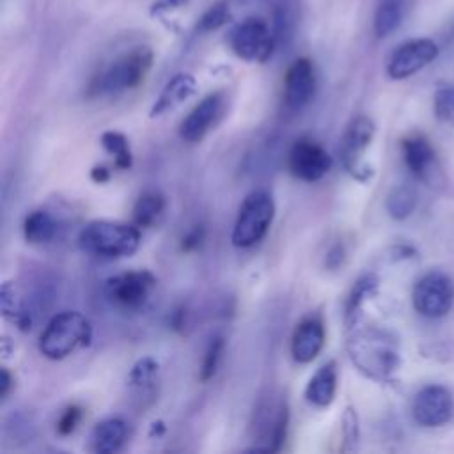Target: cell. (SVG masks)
Listing matches in <instances>:
<instances>
[{
    "label": "cell",
    "mask_w": 454,
    "mask_h": 454,
    "mask_svg": "<svg viewBox=\"0 0 454 454\" xmlns=\"http://www.w3.org/2000/svg\"><path fill=\"white\" fill-rule=\"evenodd\" d=\"M335 390H337V369L333 362H326L309 380L305 388V397L309 403L316 406H328L335 397Z\"/></svg>",
    "instance_id": "ffe728a7"
},
{
    "label": "cell",
    "mask_w": 454,
    "mask_h": 454,
    "mask_svg": "<svg viewBox=\"0 0 454 454\" xmlns=\"http://www.w3.org/2000/svg\"><path fill=\"white\" fill-rule=\"evenodd\" d=\"M204 241V229L200 225L193 227L184 238H183V250L190 252V250H195L200 247V243Z\"/></svg>",
    "instance_id": "1f68e13d"
},
{
    "label": "cell",
    "mask_w": 454,
    "mask_h": 454,
    "mask_svg": "<svg viewBox=\"0 0 454 454\" xmlns=\"http://www.w3.org/2000/svg\"><path fill=\"white\" fill-rule=\"evenodd\" d=\"M92 337L89 319L78 310L55 314L39 337V351L50 360H62L76 349L87 346Z\"/></svg>",
    "instance_id": "7a4b0ae2"
},
{
    "label": "cell",
    "mask_w": 454,
    "mask_h": 454,
    "mask_svg": "<svg viewBox=\"0 0 454 454\" xmlns=\"http://www.w3.org/2000/svg\"><path fill=\"white\" fill-rule=\"evenodd\" d=\"M349 355L353 362L367 376L388 381L399 369V349L395 339L378 328H367L355 333L349 340Z\"/></svg>",
    "instance_id": "6da1fadb"
},
{
    "label": "cell",
    "mask_w": 454,
    "mask_h": 454,
    "mask_svg": "<svg viewBox=\"0 0 454 454\" xmlns=\"http://www.w3.org/2000/svg\"><path fill=\"white\" fill-rule=\"evenodd\" d=\"M78 245L83 252L99 257H124L138 248L140 231L122 222L92 220L82 227Z\"/></svg>",
    "instance_id": "3957f363"
},
{
    "label": "cell",
    "mask_w": 454,
    "mask_h": 454,
    "mask_svg": "<svg viewBox=\"0 0 454 454\" xmlns=\"http://www.w3.org/2000/svg\"><path fill=\"white\" fill-rule=\"evenodd\" d=\"M401 153L408 170L420 181L433 183L440 174V165L431 142L420 135L411 133L401 140Z\"/></svg>",
    "instance_id": "9a60e30c"
},
{
    "label": "cell",
    "mask_w": 454,
    "mask_h": 454,
    "mask_svg": "<svg viewBox=\"0 0 454 454\" xmlns=\"http://www.w3.org/2000/svg\"><path fill=\"white\" fill-rule=\"evenodd\" d=\"M438 57V44L433 39L419 37L410 39L397 46L388 62H387V74L392 80H404L422 67L431 64Z\"/></svg>",
    "instance_id": "30bf717a"
},
{
    "label": "cell",
    "mask_w": 454,
    "mask_h": 454,
    "mask_svg": "<svg viewBox=\"0 0 454 454\" xmlns=\"http://www.w3.org/2000/svg\"><path fill=\"white\" fill-rule=\"evenodd\" d=\"M287 167L294 177L314 183L328 174L332 158L326 149L312 138H298L287 153Z\"/></svg>",
    "instance_id": "4fadbf2b"
},
{
    "label": "cell",
    "mask_w": 454,
    "mask_h": 454,
    "mask_svg": "<svg viewBox=\"0 0 454 454\" xmlns=\"http://www.w3.org/2000/svg\"><path fill=\"white\" fill-rule=\"evenodd\" d=\"M239 2L241 0H218L204 12V16L199 21V28L202 32L218 30L220 27H223L234 18L236 9L239 7Z\"/></svg>",
    "instance_id": "cb8c5ba5"
},
{
    "label": "cell",
    "mask_w": 454,
    "mask_h": 454,
    "mask_svg": "<svg viewBox=\"0 0 454 454\" xmlns=\"http://www.w3.org/2000/svg\"><path fill=\"white\" fill-rule=\"evenodd\" d=\"M316 92L314 64L307 57L293 60L284 76V105L291 112L305 108Z\"/></svg>",
    "instance_id": "5bb4252c"
},
{
    "label": "cell",
    "mask_w": 454,
    "mask_h": 454,
    "mask_svg": "<svg viewBox=\"0 0 454 454\" xmlns=\"http://www.w3.org/2000/svg\"><path fill=\"white\" fill-rule=\"evenodd\" d=\"M223 348H225L223 337H213V339H211V342H209L207 348H206L204 358H202V365H200V381H207V380H211V378L216 374L218 365H220V362H222Z\"/></svg>",
    "instance_id": "f1b7e54d"
},
{
    "label": "cell",
    "mask_w": 454,
    "mask_h": 454,
    "mask_svg": "<svg viewBox=\"0 0 454 454\" xmlns=\"http://www.w3.org/2000/svg\"><path fill=\"white\" fill-rule=\"evenodd\" d=\"M128 436V426L121 419H106L99 422L92 431V450L98 454L117 452Z\"/></svg>",
    "instance_id": "44dd1931"
},
{
    "label": "cell",
    "mask_w": 454,
    "mask_h": 454,
    "mask_svg": "<svg viewBox=\"0 0 454 454\" xmlns=\"http://www.w3.org/2000/svg\"><path fill=\"white\" fill-rule=\"evenodd\" d=\"M273 216L275 204L270 193L262 190L248 193L238 209V216L231 234L232 245L238 248H248L259 243L266 236Z\"/></svg>",
    "instance_id": "5b68a950"
},
{
    "label": "cell",
    "mask_w": 454,
    "mask_h": 454,
    "mask_svg": "<svg viewBox=\"0 0 454 454\" xmlns=\"http://www.w3.org/2000/svg\"><path fill=\"white\" fill-rule=\"evenodd\" d=\"M411 413L417 424L440 427L454 417V397L450 390L442 385H427L415 394Z\"/></svg>",
    "instance_id": "8fae6325"
},
{
    "label": "cell",
    "mask_w": 454,
    "mask_h": 454,
    "mask_svg": "<svg viewBox=\"0 0 454 454\" xmlns=\"http://www.w3.org/2000/svg\"><path fill=\"white\" fill-rule=\"evenodd\" d=\"M153 64V53L145 46L133 48L106 64L92 80L94 94H121L138 87Z\"/></svg>",
    "instance_id": "277c9868"
},
{
    "label": "cell",
    "mask_w": 454,
    "mask_h": 454,
    "mask_svg": "<svg viewBox=\"0 0 454 454\" xmlns=\"http://www.w3.org/2000/svg\"><path fill=\"white\" fill-rule=\"evenodd\" d=\"M376 287V280L372 277H364L356 282L351 296H349V301H348V317H353L358 310H360V305L362 301L374 291Z\"/></svg>",
    "instance_id": "f546056e"
},
{
    "label": "cell",
    "mask_w": 454,
    "mask_h": 454,
    "mask_svg": "<svg viewBox=\"0 0 454 454\" xmlns=\"http://www.w3.org/2000/svg\"><path fill=\"white\" fill-rule=\"evenodd\" d=\"M11 387H12V378H11L9 371L4 369L2 371V378H0V395H2V399H5L9 395Z\"/></svg>",
    "instance_id": "d6a6232c"
},
{
    "label": "cell",
    "mask_w": 454,
    "mask_h": 454,
    "mask_svg": "<svg viewBox=\"0 0 454 454\" xmlns=\"http://www.w3.org/2000/svg\"><path fill=\"white\" fill-rule=\"evenodd\" d=\"M415 310L424 317H443L454 305V282L452 278L438 270L422 275L411 293Z\"/></svg>",
    "instance_id": "ba28073f"
},
{
    "label": "cell",
    "mask_w": 454,
    "mask_h": 454,
    "mask_svg": "<svg viewBox=\"0 0 454 454\" xmlns=\"http://www.w3.org/2000/svg\"><path fill=\"white\" fill-rule=\"evenodd\" d=\"M277 32L262 18H245L229 34L232 51L247 62H266L277 44Z\"/></svg>",
    "instance_id": "52a82bcc"
},
{
    "label": "cell",
    "mask_w": 454,
    "mask_h": 454,
    "mask_svg": "<svg viewBox=\"0 0 454 454\" xmlns=\"http://www.w3.org/2000/svg\"><path fill=\"white\" fill-rule=\"evenodd\" d=\"M80 420H82V408L80 406H67L64 411H62V415L59 417V420H57V431H59V434H62V436H67V434H71L76 427H78V424H80Z\"/></svg>",
    "instance_id": "4dcf8cb0"
},
{
    "label": "cell",
    "mask_w": 454,
    "mask_h": 454,
    "mask_svg": "<svg viewBox=\"0 0 454 454\" xmlns=\"http://www.w3.org/2000/svg\"><path fill=\"white\" fill-rule=\"evenodd\" d=\"M287 404L280 397H262L252 415V442L254 449L277 452L286 442L287 431Z\"/></svg>",
    "instance_id": "8992f818"
},
{
    "label": "cell",
    "mask_w": 454,
    "mask_h": 454,
    "mask_svg": "<svg viewBox=\"0 0 454 454\" xmlns=\"http://www.w3.org/2000/svg\"><path fill=\"white\" fill-rule=\"evenodd\" d=\"M101 145L105 151L114 156V163L117 168H129L133 156L128 144V138L119 131H105L101 135Z\"/></svg>",
    "instance_id": "484cf974"
},
{
    "label": "cell",
    "mask_w": 454,
    "mask_h": 454,
    "mask_svg": "<svg viewBox=\"0 0 454 454\" xmlns=\"http://www.w3.org/2000/svg\"><path fill=\"white\" fill-rule=\"evenodd\" d=\"M417 206V195L415 190L410 186H397L390 192L388 200H387V209L392 218L403 220L411 215V211Z\"/></svg>",
    "instance_id": "4316f807"
},
{
    "label": "cell",
    "mask_w": 454,
    "mask_h": 454,
    "mask_svg": "<svg viewBox=\"0 0 454 454\" xmlns=\"http://www.w3.org/2000/svg\"><path fill=\"white\" fill-rule=\"evenodd\" d=\"M92 179L98 181V183L106 181V179H108V170H106L105 167H96V168L92 170Z\"/></svg>",
    "instance_id": "e575fe53"
},
{
    "label": "cell",
    "mask_w": 454,
    "mask_h": 454,
    "mask_svg": "<svg viewBox=\"0 0 454 454\" xmlns=\"http://www.w3.org/2000/svg\"><path fill=\"white\" fill-rule=\"evenodd\" d=\"M156 372H158V364L153 358L149 356L140 358L129 372V387L133 388V392L137 395L151 394L154 388Z\"/></svg>",
    "instance_id": "d4e9b609"
},
{
    "label": "cell",
    "mask_w": 454,
    "mask_h": 454,
    "mask_svg": "<svg viewBox=\"0 0 454 454\" xmlns=\"http://www.w3.org/2000/svg\"><path fill=\"white\" fill-rule=\"evenodd\" d=\"M433 110L438 121L445 124H454V83L442 85L436 89Z\"/></svg>",
    "instance_id": "83f0119b"
},
{
    "label": "cell",
    "mask_w": 454,
    "mask_h": 454,
    "mask_svg": "<svg viewBox=\"0 0 454 454\" xmlns=\"http://www.w3.org/2000/svg\"><path fill=\"white\" fill-rule=\"evenodd\" d=\"M223 108L222 92H211L202 98L179 124V135L186 142H200L215 126Z\"/></svg>",
    "instance_id": "2e32d148"
},
{
    "label": "cell",
    "mask_w": 454,
    "mask_h": 454,
    "mask_svg": "<svg viewBox=\"0 0 454 454\" xmlns=\"http://www.w3.org/2000/svg\"><path fill=\"white\" fill-rule=\"evenodd\" d=\"M325 344V328L317 317L300 321L291 337V355L296 362H312Z\"/></svg>",
    "instance_id": "e0dca14e"
},
{
    "label": "cell",
    "mask_w": 454,
    "mask_h": 454,
    "mask_svg": "<svg viewBox=\"0 0 454 454\" xmlns=\"http://www.w3.org/2000/svg\"><path fill=\"white\" fill-rule=\"evenodd\" d=\"M413 0H378L374 9V34L383 39L394 34L404 21Z\"/></svg>",
    "instance_id": "ac0fdd59"
},
{
    "label": "cell",
    "mask_w": 454,
    "mask_h": 454,
    "mask_svg": "<svg viewBox=\"0 0 454 454\" xmlns=\"http://www.w3.org/2000/svg\"><path fill=\"white\" fill-rule=\"evenodd\" d=\"M374 131H376L374 122L365 115H358L348 124L340 138V145H339L340 160L344 167L360 179H364V174L365 176L369 174L367 167L364 165V154L372 142Z\"/></svg>",
    "instance_id": "7c38bea8"
},
{
    "label": "cell",
    "mask_w": 454,
    "mask_h": 454,
    "mask_svg": "<svg viewBox=\"0 0 454 454\" xmlns=\"http://www.w3.org/2000/svg\"><path fill=\"white\" fill-rule=\"evenodd\" d=\"M183 4H186V0H158L154 4V7H156V11H168V9L179 7Z\"/></svg>",
    "instance_id": "836d02e7"
},
{
    "label": "cell",
    "mask_w": 454,
    "mask_h": 454,
    "mask_svg": "<svg viewBox=\"0 0 454 454\" xmlns=\"http://www.w3.org/2000/svg\"><path fill=\"white\" fill-rule=\"evenodd\" d=\"M195 92V80L190 74H176L160 92L156 98L153 108H151V117H160L174 108H177L183 101H186L192 94Z\"/></svg>",
    "instance_id": "d6986e66"
},
{
    "label": "cell",
    "mask_w": 454,
    "mask_h": 454,
    "mask_svg": "<svg viewBox=\"0 0 454 454\" xmlns=\"http://www.w3.org/2000/svg\"><path fill=\"white\" fill-rule=\"evenodd\" d=\"M165 211V199L158 192H145L133 207V222L137 227L154 225Z\"/></svg>",
    "instance_id": "603a6c76"
},
{
    "label": "cell",
    "mask_w": 454,
    "mask_h": 454,
    "mask_svg": "<svg viewBox=\"0 0 454 454\" xmlns=\"http://www.w3.org/2000/svg\"><path fill=\"white\" fill-rule=\"evenodd\" d=\"M23 234H25V239L32 245L48 243L57 234V222L48 211L35 209L27 215L23 222Z\"/></svg>",
    "instance_id": "7402d4cb"
},
{
    "label": "cell",
    "mask_w": 454,
    "mask_h": 454,
    "mask_svg": "<svg viewBox=\"0 0 454 454\" xmlns=\"http://www.w3.org/2000/svg\"><path fill=\"white\" fill-rule=\"evenodd\" d=\"M154 286L156 278L153 273L147 270H135L110 277L105 284V293L115 307L137 310L147 301Z\"/></svg>",
    "instance_id": "9c48e42d"
}]
</instances>
